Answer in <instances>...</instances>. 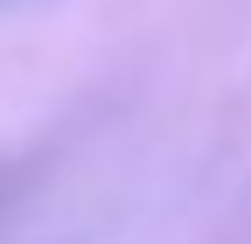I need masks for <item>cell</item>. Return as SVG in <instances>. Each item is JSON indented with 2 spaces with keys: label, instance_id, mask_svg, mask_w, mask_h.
Returning <instances> with one entry per match:
<instances>
[{
  "label": "cell",
  "instance_id": "obj_1",
  "mask_svg": "<svg viewBox=\"0 0 251 244\" xmlns=\"http://www.w3.org/2000/svg\"><path fill=\"white\" fill-rule=\"evenodd\" d=\"M14 202H21V174L0 161V244H7V223H14Z\"/></svg>",
  "mask_w": 251,
  "mask_h": 244
},
{
  "label": "cell",
  "instance_id": "obj_2",
  "mask_svg": "<svg viewBox=\"0 0 251 244\" xmlns=\"http://www.w3.org/2000/svg\"><path fill=\"white\" fill-rule=\"evenodd\" d=\"M0 7H7V0H0Z\"/></svg>",
  "mask_w": 251,
  "mask_h": 244
}]
</instances>
